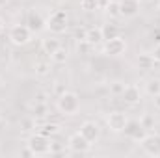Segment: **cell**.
I'll list each match as a JSON object with an SVG mask.
<instances>
[{
    "label": "cell",
    "instance_id": "cell-20",
    "mask_svg": "<svg viewBox=\"0 0 160 158\" xmlns=\"http://www.w3.org/2000/svg\"><path fill=\"white\" fill-rule=\"evenodd\" d=\"M38 132L45 134V136H56L60 132V125H56V123H45L43 126H39Z\"/></svg>",
    "mask_w": 160,
    "mask_h": 158
},
{
    "label": "cell",
    "instance_id": "cell-15",
    "mask_svg": "<svg viewBox=\"0 0 160 158\" xmlns=\"http://www.w3.org/2000/svg\"><path fill=\"white\" fill-rule=\"evenodd\" d=\"M153 65H155V60H153L151 52H142V54H138V58H136V67H138V69H142V71H151Z\"/></svg>",
    "mask_w": 160,
    "mask_h": 158
},
{
    "label": "cell",
    "instance_id": "cell-1",
    "mask_svg": "<svg viewBox=\"0 0 160 158\" xmlns=\"http://www.w3.org/2000/svg\"><path fill=\"white\" fill-rule=\"evenodd\" d=\"M56 110L63 116H75L80 110V97L78 93L75 91H62L58 97H56Z\"/></svg>",
    "mask_w": 160,
    "mask_h": 158
},
{
    "label": "cell",
    "instance_id": "cell-17",
    "mask_svg": "<svg viewBox=\"0 0 160 158\" xmlns=\"http://www.w3.org/2000/svg\"><path fill=\"white\" fill-rule=\"evenodd\" d=\"M102 7H104V13H106L110 19H118V17H121V13H119V0H108Z\"/></svg>",
    "mask_w": 160,
    "mask_h": 158
},
{
    "label": "cell",
    "instance_id": "cell-25",
    "mask_svg": "<svg viewBox=\"0 0 160 158\" xmlns=\"http://www.w3.org/2000/svg\"><path fill=\"white\" fill-rule=\"evenodd\" d=\"M123 89H125V84H123V82H119V80H114V82H110V93H112V95L121 97Z\"/></svg>",
    "mask_w": 160,
    "mask_h": 158
},
{
    "label": "cell",
    "instance_id": "cell-21",
    "mask_svg": "<svg viewBox=\"0 0 160 158\" xmlns=\"http://www.w3.org/2000/svg\"><path fill=\"white\" fill-rule=\"evenodd\" d=\"M67 56H69V54H67V48H65V47H60V48L50 56V60H52L54 63H65V62H67Z\"/></svg>",
    "mask_w": 160,
    "mask_h": 158
},
{
    "label": "cell",
    "instance_id": "cell-27",
    "mask_svg": "<svg viewBox=\"0 0 160 158\" xmlns=\"http://www.w3.org/2000/svg\"><path fill=\"white\" fill-rule=\"evenodd\" d=\"M91 48H93V45H89L86 39H80L78 43H77V52H78V54H88Z\"/></svg>",
    "mask_w": 160,
    "mask_h": 158
},
{
    "label": "cell",
    "instance_id": "cell-8",
    "mask_svg": "<svg viewBox=\"0 0 160 158\" xmlns=\"http://www.w3.org/2000/svg\"><path fill=\"white\" fill-rule=\"evenodd\" d=\"M140 145L147 156H160V134H147Z\"/></svg>",
    "mask_w": 160,
    "mask_h": 158
},
{
    "label": "cell",
    "instance_id": "cell-19",
    "mask_svg": "<svg viewBox=\"0 0 160 158\" xmlns=\"http://www.w3.org/2000/svg\"><path fill=\"white\" fill-rule=\"evenodd\" d=\"M101 30H102V37L104 41L106 39H112V37H116V36H119V30H118V26L116 24H104V26H101Z\"/></svg>",
    "mask_w": 160,
    "mask_h": 158
},
{
    "label": "cell",
    "instance_id": "cell-26",
    "mask_svg": "<svg viewBox=\"0 0 160 158\" xmlns=\"http://www.w3.org/2000/svg\"><path fill=\"white\" fill-rule=\"evenodd\" d=\"M80 7L84 11H95L99 7V0H80Z\"/></svg>",
    "mask_w": 160,
    "mask_h": 158
},
{
    "label": "cell",
    "instance_id": "cell-24",
    "mask_svg": "<svg viewBox=\"0 0 160 158\" xmlns=\"http://www.w3.org/2000/svg\"><path fill=\"white\" fill-rule=\"evenodd\" d=\"M36 121L41 117H45L47 116V102H36V108H34V114H32Z\"/></svg>",
    "mask_w": 160,
    "mask_h": 158
},
{
    "label": "cell",
    "instance_id": "cell-22",
    "mask_svg": "<svg viewBox=\"0 0 160 158\" xmlns=\"http://www.w3.org/2000/svg\"><path fill=\"white\" fill-rule=\"evenodd\" d=\"M36 128V117L34 116H28V117H22L21 121V130L22 132H30Z\"/></svg>",
    "mask_w": 160,
    "mask_h": 158
},
{
    "label": "cell",
    "instance_id": "cell-29",
    "mask_svg": "<svg viewBox=\"0 0 160 158\" xmlns=\"http://www.w3.org/2000/svg\"><path fill=\"white\" fill-rule=\"evenodd\" d=\"M151 56H153V60H155L157 63H160V43L155 45V48L151 50Z\"/></svg>",
    "mask_w": 160,
    "mask_h": 158
},
{
    "label": "cell",
    "instance_id": "cell-5",
    "mask_svg": "<svg viewBox=\"0 0 160 158\" xmlns=\"http://www.w3.org/2000/svg\"><path fill=\"white\" fill-rule=\"evenodd\" d=\"M102 52L106 56H112V58H118V56H123L127 52V41L121 36H116L112 39H106L102 43Z\"/></svg>",
    "mask_w": 160,
    "mask_h": 158
},
{
    "label": "cell",
    "instance_id": "cell-31",
    "mask_svg": "<svg viewBox=\"0 0 160 158\" xmlns=\"http://www.w3.org/2000/svg\"><path fill=\"white\" fill-rule=\"evenodd\" d=\"M36 102H47V99H45V93H39V95L36 97Z\"/></svg>",
    "mask_w": 160,
    "mask_h": 158
},
{
    "label": "cell",
    "instance_id": "cell-6",
    "mask_svg": "<svg viewBox=\"0 0 160 158\" xmlns=\"http://www.w3.org/2000/svg\"><path fill=\"white\" fill-rule=\"evenodd\" d=\"M127 123H128V117H127L125 112L114 110V112H110V114L106 116V125H108V128H110L112 132H116V134H119V132L125 130Z\"/></svg>",
    "mask_w": 160,
    "mask_h": 158
},
{
    "label": "cell",
    "instance_id": "cell-23",
    "mask_svg": "<svg viewBox=\"0 0 160 158\" xmlns=\"http://www.w3.org/2000/svg\"><path fill=\"white\" fill-rule=\"evenodd\" d=\"M50 73V63L48 62H38L36 63V75L38 77H47Z\"/></svg>",
    "mask_w": 160,
    "mask_h": 158
},
{
    "label": "cell",
    "instance_id": "cell-7",
    "mask_svg": "<svg viewBox=\"0 0 160 158\" xmlns=\"http://www.w3.org/2000/svg\"><path fill=\"white\" fill-rule=\"evenodd\" d=\"M125 136L128 138V140H132V141H136V143H140L145 136H147V128L140 123V121H130L128 119V123H127V126H125Z\"/></svg>",
    "mask_w": 160,
    "mask_h": 158
},
{
    "label": "cell",
    "instance_id": "cell-9",
    "mask_svg": "<svg viewBox=\"0 0 160 158\" xmlns=\"http://www.w3.org/2000/svg\"><path fill=\"white\" fill-rule=\"evenodd\" d=\"M67 147H69V151L71 153H88L89 149H91V143L80 134V132H75V134H71L69 136V140H67Z\"/></svg>",
    "mask_w": 160,
    "mask_h": 158
},
{
    "label": "cell",
    "instance_id": "cell-2",
    "mask_svg": "<svg viewBox=\"0 0 160 158\" xmlns=\"http://www.w3.org/2000/svg\"><path fill=\"white\" fill-rule=\"evenodd\" d=\"M32 36H34V32L26 26V22L24 24H13L9 30H8V39L11 45H15V47H24V45H28L30 41H32Z\"/></svg>",
    "mask_w": 160,
    "mask_h": 158
},
{
    "label": "cell",
    "instance_id": "cell-30",
    "mask_svg": "<svg viewBox=\"0 0 160 158\" xmlns=\"http://www.w3.org/2000/svg\"><path fill=\"white\" fill-rule=\"evenodd\" d=\"M153 104H155V108H157V110H160V95L153 97Z\"/></svg>",
    "mask_w": 160,
    "mask_h": 158
},
{
    "label": "cell",
    "instance_id": "cell-14",
    "mask_svg": "<svg viewBox=\"0 0 160 158\" xmlns=\"http://www.w3.org/2000/svg\"><path fill=\"white\" fill-rule=\"evenodd\" d=\"M86 41L89 45H101L104 43V37H102V30L101 26H91V28H86Z\"/></svg>",
    "mask_w": 160,
    "mask_h": 158
},
{
    "label": "cell",
    "instance_id": "cell-16",
    "mask_svg": "<svg viewBox=\"0 0 160 158\" xmlns=\"http://www.w3.org/2000/svg\"><path fill=\"white\" fill-rule=\"evenodd\" d=\"M60 47H62V41L58 39V37H47V39L41 41V50L45 54H48V56H52Z\"/></svg>",
    "mask_w": 160,
    "mask_h": 158
},
{
    "label": "cell",
    "instance_id": "cell-4",
    "mask_svg": "<svg viewBox=\"0 0 160 158\" xmlns=\"http://www.w3.org/2000/svg\"><path fill=\"white\" fill-rule=\"evenodd\" d=\"M69 26V17L63 9H54L47 17V30L52 34H63Z\"/></svg>",
    "mask_w": 160,
    "mask_h": 158
},
{
    "label": "cell",
    "instance_id": "cell-3",
    "mask_svg": "<svg viewBox=\"0 0 160 158\" xmlns=\"http://www.w3.org/2000/svg\"><path fill=\"white\" fill-rule=\"evenodd\" d=\"M28 149L34 153V156H41V155H50V138L41 134V132H34L30 134V138L26 140Z\"/></svg>",
    "mask_w": 160,
    "mask_h": 158
},
{
    "label": "cell",
    "instance_id": "cell-18",
    "mask_svg": "<svg viewBox=\"0 0 160 158\" xmlns=\"http://www.w3.org/2000/svg\"><path fill=\"white\" fill-rule=\"evenodd\" d=\"M145 93L149 97H157L160 95V78H149L145 82Z\"/></svg>",
    "mask_w": 160,
    "mask_h": 158
},
{
    "label": "cell",
    "instance_id": "cell-28",
    "mask_svg": "<svg viewBox=\"0 0 160 158\" xmlns=\"http://www.w3.org/2000/svg\"><path fill=\"white\" fill-rule=\"evenodd\" d=\"M140 123H142V125H143V126H145L147 130H149V128L153 126V119H151V116H149V114H145L143 117L140 119Z\"/></svg>",
    "mask_w": 160,
    "mask_h": 158
},
{
    "label": "cell",
    "instance_id": "cell-13",
    "mask_svg": "<svg viewBox=\"0 0 160 158\" xmlns=\"http://www.w3.org/2000/svg\"><path fill=\"white\" fill-rule=\"evenodd\" d=\"M121 99H123V102H127L130 106L140 104V101H142V89L136 84H127L125 89H123V93H121Z\"/></svg>",
    "mask_w": 160,
    "mask_h": 158
},
{
    "label": "cell",
    "instance_id": "cell-32",
    "mask_svg": "<svg viewBox=\"0 0 160 158\" xmlns=\"http://www.w3.org/2000/svg\"><path fill=\"white\" fill-rule=\"evenodd\" d=\"M4 28H6V22H4V19H2V17H0V34H2V32H4Z\"/></svg>",
    "mask_w": 160,
    "mask_h": 158
},
{
    "label": "cell",
    "instance_id": "cell-10",
    "mask_svg": "<svg viewBox=\"0 0 160 158\" xmlns=\"http://www.w3.org/2000/svg\"><path fill=\"white\" fill-rule=\"evenodd\" d=\"M142 11V0H119V13L125 19H134Z\"/></svg>",
    "mask_w": 160,
    "mask_h": 158
},
{
    "label": "cell",
    "instance_id": "cell-12",
    "mask_svg": "<svg viewBox=\"0 0 160 158\" xmlns=\"http://www.w3.org/2000/svg\"><path fill=\"white\" fill-rule=\"evenodd\" d=\"M26 26L36 34V32H43L47 30V19L41 15L38 9H30L26 15Z\"/></svg>",
    "mask_w": 160,
    "mask_h": 158
},
{
    "label": "cell",
    "instance_id": "cell-11",
    "mask_svg": "<svg viewBox=\"0 0 160 158\" xmlns=\"http://www.w3.org/2000/svg\"><path fill=\"white\" fill-rule=\"evenodd\" d=\"M80 134L93 145V143H97L99 141V138H101V128H99V125L95 123V121H84L82 125H80Z\"/></svg>",
    "mask_w": 160,
    "mask_h": 158
},
{
    "label": "cell",
    "instance_id": "cell-33",
    "mask_svg": "<svg viewBox=\"0 0 160 158\" xmlns=\"http://www.w3.org/2000/svg\"><path fill=\"white\" fill-rule=\"evenodd\" d=\"M52 4H62V2H65V0H50Z\"/></svg>",
    "mask_w": 160,
    "mask_h": 158
}]
</instances>
